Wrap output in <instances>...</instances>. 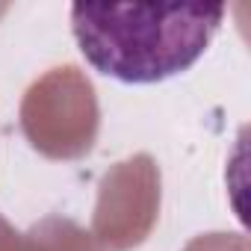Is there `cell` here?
<instances>
[{
    "mask_svg": "<svg viewBox=\"0 0 251 251\" xmlns=\"http://www.w3.org/2000/svg\"><path fill=\"white\" fill-rule=\"evenodd\" d=\"M225 6H71V33L95 71L121 83H160L198 62Z\"/></svg>",
    "mask_w": 251,
    "mask_h": 251,
    "instance_id": "cell-1",
    "label": "cell"
}]
</instances>
